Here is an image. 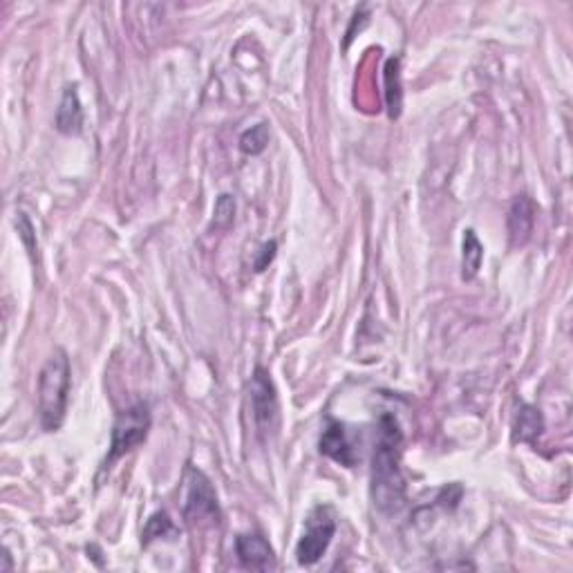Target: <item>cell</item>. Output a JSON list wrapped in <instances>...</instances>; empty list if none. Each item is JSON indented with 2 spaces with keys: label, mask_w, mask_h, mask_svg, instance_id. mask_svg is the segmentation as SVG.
<instances>
[{
  "label": "cell",
  "mask_w": 573,
  "mask_h": 573,
  "mask_svg": "<svg viewBox=\"0 0 573 573\" xmlns=\"http://www.w3.org/2000/svg\"><path fill=\"white\" fill-rule=\"evenodd\" d=\"M70 359L63 350L50 356L39 374V417L48 432L61 428L70 399Z\"/></svg>",
  "instance_id": "cell-2"
},
{
  "label": "cell",
  "mask_w": 573,
  "mask_h": 573,
  "mask_svg": "<svg viewBox=\"0 0 573 573\" xmlns=\"http://www.w3.org/2000/svg\"><path fill=\"white\" fill-rule=\"evenodd\" d=\"M56 128L63 135H79L83 130V108L74 86L65 88L59 110H56Z\"/></svg>",
  "instance_id": "cell-10"
},
{
  "label": "cell",
  "mask_w": 573,
  "mask_h": 573,
  "mask_svg": "<svg viewBox=\"0 0 573 573\" xmlns=\"http://www.w3.org/2000/svg\"><path fill=\"white\" fill-rule=\"evenodd\" d=\"M150 430V410L146 403H135L128 410L119 412L115 426H112V441H110V453L106 457V468L112 462H117L119 457H124L126 453H130L133 448H137L139 444L146 439Z\"/></svg>",
  "instance_id": "cell-5"
},
{
  "label": "cell",
  "mask_w": 573,
  "mask_h": 573,
  "mask_svg": "<svg viewBox=\"0 0 573 573\" xmlns=\"http://www.w3.org/2000/svg\"><path fill=\"white\" fill-rule=\"evenodd\" d=\"M276 249H278V244H276L274 240H271V242H267L265 247H262L260 258L256 260V271H265L267 269V265H269V262L276 258Z\"/></svg>",
  "instance_id": "cell-18"
},
{
  "label": "cell",
  "mask_w": 573,
  "mask_h": 573,
  "mask_svg": "<svg viewBox=\"0 0 573 573\" xmlns=\"http://www.w3.org/2000/svg\"><path fill=\"white\" fill-rule=\"evenodd\" d=\"M336 535V515L330 506H316L305 520L303 538L296 544V560L303 567H312L325 556Z\"/></svg>",
  "instance_id": "cell-3"
},
{
  "label": "cell",
  "mask_w": 573,
  "mask_h": 573,
  "mask_svg": "<svg viewBox=\"0 0 573 573\" xmlns=\"http://www.w3.org/2000/svg\"><path fill=\"white\" fill-rule=\"evenodd\" d=\"M236 218V200L231 195H220L215 202L213 211V227L215 229H229Z\"/></svg>",
  "instance_id": "cell-16"
},
{
  "label": "cell",
  "mask_w": 573,
  "mask_h": 573,
  "mask_svg": "<svg viewBox=\"0 0 573 573\" xmlns=\"http://www.w3.org/2000/svg\"><path fill=\"white\" fill-rule=\"evenodd\" d=\"M535 224V204L529 195H518L509 209V238L513 247H522L531 240Z\"/></svg>",
  "instance_id": "cell-8"
},
{
  "label": "cell",
  "mask_w": 573,
  "mask_h": 573,
  "mask_svg": "<svg viewBox=\"0 0 573 573\" xmlns=\"http://www.w3.org/2000/svg\"><path fill=\"white\" fill-rule=\"evenodd\" d=\"M16 227H18V236H21L23 242H25V247L30 249V253H34V251H36L34 227H32V222H30V220H27L25 213H18Z\"/></svg>",
  "instance_id": "cell-17"
},
{
  "label": "cell",
  "mask_w": 573,
  "mask_h": 573,
  "mask_svg": "<svg viewBox=\"0 0 573 573\" xmlns=\"http://www.w3.org/2000/svg\"><path fill=\"white\" fill-rule=\"evenodd\" d=\"M484 260V247L479 242L477 233L473 229H468L464 233V249H462V278L473 280L477 276L479 267Z\"/></svg>",
  "instance_id": "cell-13"
},
{
  "label": "cell",
  "mask_w": 573,
  "mask_h": 573,
  "mask_svg": "<svg viewBox=\"0 0 573 573\" xmlns=\"http://www.w3.org/2000/svg\"><path fill=\"white\" fill-rule=\"evenodd\" d=\"M321 453L325 455V457L334 459V462L341 464V466H347V468L354 466V462H356L354 448H352V444L347 441L345 428H343L338 421H330V424H327V428L323 430Z\"/></svg>",
  "instance_id": "cell-9"
},
{
  "label": "cell",
  "mask_w": 573,
  "mask_h": 573,
  "mask_svg": "<svg viewBox=\"0 0 573 573\" xmlns=\"http://www.w3.org/2000/svg\"><path fill=\"white\" fill-rule=\"evenodd\" d=\"M403 432L392 415L379 419L377 444L372 455L370 495L381 513H397L406 504V477L401 473Z\"/></svg>",
  "instance_id": "cell-1"
},
{
  "label": "cell",
  "mask_w": 573,
  "mask_h": 573,
  "mask_svg": "<svg viewBox=\"0 0 573 573\" xmlns=\"http://www.w3.org/2000/svg\"><path fill=\"white\" fill-rule=\"evenodd\" d=\"M12 569V560H9V556H3V565H0V571H9Z\"/></svg>",
  "instance_id": "cell-19"
},
{
  "label": "cell",
  "mask_w": 573,
  "mask_h": 573,
  "mask_svg": "<svg viewBox=\"0 0 573 573\" xmlns=\"http://www.w3.org/2000/svg\"><path fill=\"white\" fill-rule=\"evenodd\" d=\"M385 103H388L390 119H399L403 108V86H401V59L390 56L385 61Z\"/></svg>",
  "instance_id": "cell-11"
},
{
  "label": "cell",
  "mask_w": 573,
  "mask_h": 573,
  "mask_svg": "<svg viewBox=\"0 0 573 573\" xmlns=\"http://www.w3.org/2000/svg\"><path fill=\"white\" fill-rule=\"evenodd\" d=\"M173 535H177V529L175 524H173L171 515H168L166 511H159V513L150 515V520L146 522V529L142 533V544L144 547H148L153 540L173 538Z\"/></svg>",
  "instance_id": "cell-14"
},
{
  "label": "cell",
  "mask_w": 573,
  "mask_h": 573,
  "mask_svg": "<svg viewBox=\"0 0 573 573\" xmlns=\"http://www.w3.org/2000/svg\"><path fill=\"white\" fill-rule=\"evenodd\" d=\"M269 144V128L265 124H258L253 128L244 130L240 137V150L244 155H260Z\"/></svg>",
  "instance_id": "cell-15"
},
{
  "label": "cell",
  "mask_w": 573,
  "mask_h": 573,
  "mask_svg": "<svg viewBox=\"0 0 573 573\" xmlns=\"http://www.w3.org/2000/svg\"><path fill=\"white\" fill-rule=\"evenodd\" d=\"M249 408L260 435H269L278 426V394L265 368H256L249 381Z\"/></svg>",
  "instance_id": "cell-6"
},
{
  "label": "cell",
  "mask_w": 573,
  "mask_h": 573,
  "mask_svg": "<svg viewBox=\"0 0 573 573\" xmlns=\"http://www.w3.org/2000/svg\"><path fill=\"white\" fill-rule=\"evenodd\" d=\"M184 520L191 524L220 522V504L213 484L195 466H189L184 473Z\"/></svg>",
  "instance_id": "cell-4"
},
{
  "label": "cell",
  "mask_w": 573,
  "mask_h": 573,
  "mask_svg": "<svg viewBox=\"0 0 573 573\" xmlns=\"http://www.w3.org/2000/svg\"><path fill=\"white\" fill-rule=\"evenodd\" d=\"M236 551L240 562H242L247 569L256 571H267L276 567V553L271 549V544L262 538L260 533H247L238 535L236 540Z\"/></svg>",
  "instance_id": "cell-7"
},
{
  "label": "cell",
  "mask_w": 573,
  "mask_h": 573,
  "mask_svg": "<svg viewBox=\"0 0 573 573\" xmlns=\"http://www.w3.org/2000/svg\"><path fill=\"white\" fill-rule=\"evenodd\" d=\"M544 430V417L538 408L524 406L520 408L513 421V441H522V444H535Z\"/></svg>",
  "instance_id": "cell-12"
}]
</instances>
